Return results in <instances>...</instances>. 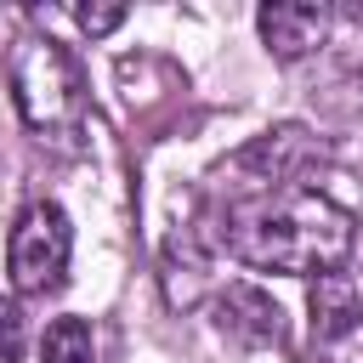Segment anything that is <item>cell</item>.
<instances>
[{"label":"cell","mask_w":363,"mask_h":363,"mask_svg":"<svg viewBox=\"0 0 363 363\" xmlns=\"http://www.w3.org/2000/svg\"><path fill=\"white\" fill-rule=\"evenodd\" d=\"M216 244L255 267V272H284V278H323L340 272L357 250V221L318 187H272V193H244L216 204Z\"/></svg>","instance_id":"cell-1"},{"label":"cell","mask_w":363,"mask_h":363,"mask_svg":"<svg viewBox=\"0 0 363 363\" xmlns=\"http://www.w3.org/2000/svg\"><path fill=\"white\" fill-rule=\"evenodd\" d=\"M6 85H11V102H17L23 125L40 142L68 147V153L79 147L91 91H85V74H79L68 45H57L51 34H23L6 57Z\"/></svg>","instance_id":"cell-2"},{"label":"cell","mask_w":363,"mask_h":363,"mask_svg":"<svg viewBox=\"0 0 363 363\" xmlns=\"http://www.w3.org/2000/svg\"><path fill=\"white\" fill-rule=\"evenodd\" d=\"M68 255H74V221L62 204L34 199L6 238V278L17 295H51L68 278Z\"/></svg>","instance_id":"cell-3"},{"label":"cell","mask_w":363,"mask_h":363,"mask_svg":"<svg viewBox=\"0 0 363 363\" xmlns=\"http://www.w3.org/2000/svg\"><path fill=\"white\" fill-rule=\"evenodd\" d=\"M318 159V142L301 130V125H278V130H261L244 153H233L221 170H216V193L227 199H244V193H272V187H301V170Z\"/></svg>","instance_id":"cell-4"},{"label":"cell","mask_w":363,"mask_h":363,"mask_svg":"<svg viewBox=\"0 0 363 363\" xmlns=\"http://www.w3.org/2000/svg\"><path fill=\"white\" fill-rule=\"evenodd\" d=\"M306 329L318 363H363V295L346 272H323L306 289Z\"/></svg>","instance_id":"cell-5"},{"label":"cell","mask_w":363,"mask_h":363,"mask_svg":"<svg viewBox=\"0 0 363 363\" xmlns=\"http://www.w3.org/2000/svg\"><path fill=\"white\" fill-rule=\"evenodd\" d=\"M329 23H335V11H329V6H306V0H278V6H261V11H255L261 45H267L278 62L312 57V51L329 40Z\"/></svg>","instance_id":"cell-6"},{"label":"cell","mask_w":363,"mask_h":363,"mask_svg":"<svg viewBox=\"0 0 363 363\" xmlns=\"http://www.w3.org/2000/svg\"><path fill=\"white\" fill-rule=\"evenodd\" d=\"M216 329L227 340L250 346V352L278 346V329H284L278 323V301L267 289H255V284H221L216 289Z\"/></svg>","instance_id":"cell-7"},{"label":"cell","mask_w":363,"mask_h":363,"mask_svg":"<svg viewBox=\"0 0 363 363\" xmlns=\"http://www.w3.org/2000/svg\"><path fill=\"white\" fill-rule=\"evenodd\" d=\"M216 227L193 221L164 244V301L170 306H193L210 289V261H216Z\"/></svg>","instance_id":"cell-8"},{"label":"cell","mask_w":363,"mask_h":363,"mask_svg":"<svg viewBox=\"0 0 363 363\" xmlns=\"http://www.w3.org/2000/svg\"><path fill=\"white\" fill-rule=\"evenodd\" d=\"M40 363H96V335L85 318H51L40 335Z\"/></svg>","instance_id":"cell-9"},{"label":"cell","mask_w":363,"mask_h":363,"mask_svg":"<svg viewBox=\"0 0 363 363\" xmlns=\"http://www.w3.org/2000/svg\"><path fill=\"white\" fill-rule=\"evenodd\" d=\"M23 346H28V318L11 295H0V363H17Z\"/></svg>","instance_id":"cell-10"},{"label":"cell","mask_w":363,"mask_h":363,"mask_svg":"<svg viewBox=\"0 0 363 363\" xmlns=\"http://www.w3.org/2000/svg\"><path fill=\"white\" fill-rule=\"evenodd\" d=\"M74 23H79L91 40H102V34H113V28L125 23V6H74Z\"/></svg>","instance_id":"cell-11"}]
</instances>
